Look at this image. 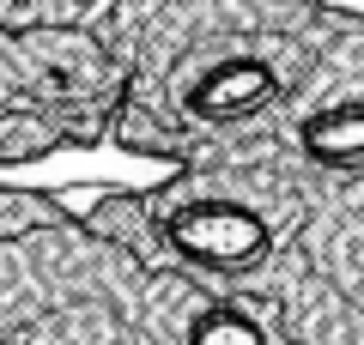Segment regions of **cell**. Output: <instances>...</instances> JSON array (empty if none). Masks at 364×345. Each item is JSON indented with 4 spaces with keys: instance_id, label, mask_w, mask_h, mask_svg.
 Instances as JSON below:
<instances>
[{
    "instance_id": "obj_1",
    "label": "cell",
    "mask_w": 364,
    "mask_h": 345,
    "mask_svg": "<svg viewBox=\"0 0 364 345\" xmlns=\"http://www.w3.org/2000/svg\"><path fill=\"white\" fill-rule=\"evenodd\" d=\"M122 97L109 43L85 25H13L0 13V164L97 146Z\"/></svg>"
}]
</instances>
